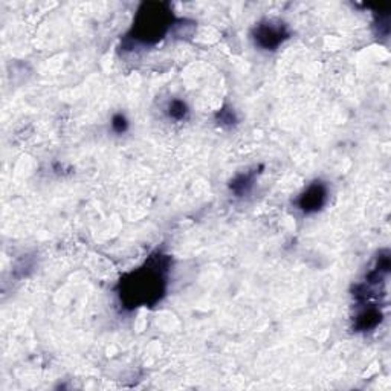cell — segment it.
Instances as JSON below:
<instances>
[{
	"label": "cell",
	"instance_id": "6da1fadb",
	"mask_svg": "<svg viewBox=\"0 0 391 391\" xmlns=\"http://www.w3.org/2000/svg\"><path fill=\"white\" fill-rule=\"evenodd\" d=\"M170 267V257L158 252L151 256L144 266L127 274L118 285L121 304L127 309L150 308L163 300L167 289V274Z\"/></svg>",
	"mask_w": 391,
	"mask_h": 391
},
{
	"label": "cell",
	"instance_id": "7a4b0ae2",
	"mask_svg": "<svg viewBox=\"0 0 391 391\" xmlns=\"http://www.w3.org/2000/svg\"><path fill=\"white\" fill-rule=\"evenodd\" d=\"M174 26V15L167 3H142L135 15L132 29L124 38L122 49L132 51L136 46L156 44Z\"/></svg>",
	"mask_w": 391,
	"mask_h": 391
},
{
	"label": "cell",
	"instance_id": "3957f363",
	"mask_svg": "<svg viewBox=\"0 0 391 391\" xmlns=\"http://www.w3.org/2000/svg\"><path fill=\"white\" fill-rule=\"evenodd\" d=\"M290 37V29L278 19H263L251 31V38L256 48L262 51H277Z\"/></svg>",
	"mask_w": 391,
	"mask_h": 391
},
{
	"label": "cell",
	"instance_id": "277c9868",
	"mask_svg": "<svg viewBox=\"0 0 391 391\" xmlns=\"http://www.w3.org/2000/svg\"><path fill=\"white\" fill-rule=\"evenodd\" d=\"M328 201V187L321 181H313L295 201L297 210H300L306 216L315 214L326 206Z\"/></svg>",
	"mask_w": 391,
	"mask_h": 391
},
{
	"label": "cell",
	"instance_id": "5b68a950",
	"mask_svg": "<svg viewBox=\"0 0 391 391\" xmlns=\"http://www.w3.org/2000/svg\"><path fill=\"white\" fill-rule=\"evenodd\" d=\"M361 310L355 318V328L358 332H369L376 328L382 321V312L376 304H359Z\"/></svg>",
	"mask_w": 391,
	"mask_h": 391
},
{
	"label": "cell",
	"instance_id": "8992f818",
	"mask_svg": "<svg viewBox=\"0 0 391 391\" xmlns=\"http://www.w3.org/2000/svg\"><path fill=\"white\" fill-rule=\"evenodd\" d=\"M257 179V172H244V173H239L235 174L234 178L229 182V191L235 196V197H244L248 196L252 188H254V183Z\"/></svg>",
	"mask_w": 391,
	"mask_h": 391
},
{
	"label": "cell",
	"instance_id": "52a82bcc",
	"mask_svg": "<svg viewBox=\"0 0 391 391\" xmlns=\"http://www.w3.org/2000/svg\"><path fill=\"white\" fill-rule=\"evenodd\" d=\"M165 113L170 119L182 122V121H185L188 118L190 107L185 101H183V99L173 98V99H170V101H168V104L165 107Z\"/></svg>",
	"mask_w": 391,
	"mask_h": 391
},
{
	"label": "cell",
	"instance_id": "ba28073f",
	"mask_svg": "<svg viewBox=\"0 0 391 391\" xmlns=\"http://www.w3.org/2000/svg\"><path fill=\"white\" fill-rule=\"evenodd\" d=\"M217 121L220 126L225 127H233L237 124V117L235 112L231 107H222V109L217 112Z\"/></svg>",
	"mask_w": 391,
	"mask_h": 391
},
{
	"label": "cell",
	"instance_id": "9c48e42d",
	"mask_svg": "<svg viewBox=\"0 0 391 391\" xmlns=\"http://www.w3.org/2000/svg\"><path fill=\"white\" fill-rule=\"evenodd\" d=\"M110 126H112V130L117 135H122V133H126L127 130H128V126H130V122L127 119V117L124 113H115L113 117H112V122H110Z\"/></svg>",
	"mask_w": 391,
	"mask_h": 391
}]
</instances>
